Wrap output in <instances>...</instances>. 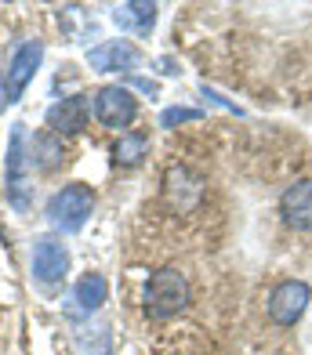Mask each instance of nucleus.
<instances>
[{
    "label": "nucleus",
    "mask_w": 312,
    "mask_h": 355,
    "mask_svg": "<svg viewBox=\"0 0 312 355\" xmlns=\"http://www.w3.org/2000/svg\"><path fill=\"white\" fill-rule=\"evenodd\" d=\"M113 22L120 29H135V33H149L156 22V4H124L113 11Z\"/></svg>",
    "instance_id": "obj_12"
},
{
    "label": "nucleus",
    "mask_w": 312,
    "mask_h": 355,
    "mask_svg": "<svg viewBox=\"0 0 312 355\" xmlns=\"http://www.w3.org/2000/svg\"><path fill=\"white\" fill-rule=\"evenodd\" d=\"M192 120H204L200 109H186V105H174V109H163L160 127H178V123H192Z\"/></svg>",
    "instance_id": "obj_16"
},
{
    "label": "nucleus",
    "mask_w": 312,
    "mask_h": 355,
    "mask_svg": "<svg viewBox=\"0 0 312 355\" xmlns=\"http://www.w3.org/2000/svg\"><path fill=\"white\" fill-rule=\"evenodd\" d=\"M280 214L290 229L298 232H312V178H302L284 189L280 196Z\"/></svg>",
    "instance_id": "obj_9"
},
{
    "label": "nucleus",
    "mask_w": 312,
    "mask_h": 355,
    "mask_svg": "<svg viewBox=\"0 0 312 355\" xmlns=\"http://www.w3.org/2000/svg\"><path fill=\"white\" fill-rule=\"evenodd\" d=\"M4 185L8 200L19 214L33 207V156L26 153V127L15 123L8 138V156H4Z\"/></svg>",
    "instance_id": "obj_1"
},
{
    "label": "nucleus",
    "mask_w": 312,
    "mask_h": 355,
    "mask_svg": "<svg viewBox=\"0 0 312 355\" xmlns=\"http://www.w3.org/2000/svg\"><path fill=\"white\" fill-rule=\"evenodd\" d=\"M33 145H37V153H40V167L44 171H55V167L65 164V145L55 135H40Z\"/></svg>",
    "instance_id": "obj_15"
},
{
    "label": "nucleus",
    "mask_w": 312,
    "mask_h": 355,
    "mask_svg": "<svg viewBox=\"0 0 312 355\" xmlns=\"http://www.w3.org/2000/svg\"><path fill=\"white\" fill-rule=\"evenodd\" d=\"M189 304V279L178 268H160L145 283V312L156 319H171Z\"/></svg>",
    "instance_id": "obj_2"
},
{
    "label": "nucleus",
    "mask_w": 312,
    "mask_h": 355,
    "mask_svg": "<svg viewBox=\"0 0 312 355\" xmlns=\"http://www.w3.org/2000/svg\"><path fill=\"white\" fill-rule=\"evenodd\" d=\"M149 153V138L138 135V131H127L117 138V145H113V159H117L120 167H135L142 164V156Z\"/></svg>",
    "instance_id": "obj_14"
},
{
    "label": "nucleus",
    "mask_w": 312,
    "mask_h": 355,
    "mask_svg": "<svg viewBox=\"0 0 312 355\" xmlns=\"http://www.w3.org/2000/svg\"><path fill=\"white\" fill-rule=\"evenodd\" d=\"M309 301H312L309 283H302V279H284V283H276L272 294H269V319L280 322V327H294V322L305 315Z\"/></svg>",
    "instance_id": "obj_6"
},
{
    "label": "nucleus",
    "mask_w": 312,
    "mask_h": 355,
    "mask_svg": "<svg viewBox=\"0 0 312 355\" xmlns=\"http://www.w3.org/2000/svg\"><path fill=\"white\" fill-rule=\"evenodd\" d=\"M91 211H95V192L80 182L58 189L55 196L47 200V221H51V229H58V232H80L84 221L91 218Z\"/></svg>",
    "instance_id": "obj_3"
},
{
    "label": "nucleus",
    "mask_w": 312,
    "mask_h": 355,
    "mask_svg": "<svg viewBox=\"0 0 312 355\" xmlns=\"http://www.w3.org/2000/svg\"><path fill=\"white\" fill-rule=\"evenodd\" d=\"M109 297V283L106 276H98V272H88V276H80L76 286H73V301L80 304L84 312H98Z\"/></svg>",
    "instance_id": "obj_11"
},
{
    "label": "nucleus",
    "mask_w": 312,
    "mask_h": 355,
    "mask_svg": "<svg viewBox=\"0 0 312 355\" xmlns=\"http://www.w3.org/2000/svg\"><path fill=\"white\" fill-rule=\"evenodd\" d=\"M65 272H69V250H65V243H58L51 236L37 239V247H33V276L47 286H55L65 279Z\"/></svg>",
    "instance_id": "obj_7"
},
{
    "label": "nucleus",
    "mask_w": 312,
    "mask_h": 355,
    "mask_svg": "<svg viewBox=\"0 0 312 355\" xmlns=\"http://www.w3.org/2000/svg\"><path fill=\"white\" fill-rule=\"evenodd\" d=\"M40 58H44V44L40 40H26L15 47V55L8 62V69H4V102H19L22 98V91L29 87V80L37 76L40 69Z\"/></svg>",
    "instance_id": "obj_5"
},
{
    "label": "nucleus",
    "mask_w": 312,
    "mask_h": 355,
    "mask_svg": "<svg viewBox=\"0 0 312 355\" xmlns=\"http://www.w3.org/2000/svg\"><path fill=\"white\" fill-rule=\"evenodd\" d=\"M91 109H95V120L98 123H102V127H117V131H120V127H131V123H135V116H138L135 94H131L127 87H120V84L98 87Z\"/></svg>",
    "instance_id": "obj_4"
},
{
    "label": "nucleus",
    "mask_w": 312,
    "mask_h": 355,
    "mask_svg": "<svg viewBox=\"0 0 312 355\" xmlns=\"http://www.w3.org/2000/svg\"><path fill=\"white\" fill-rule=\"evenodd\" d=\"M142 62L138 55V47L131 44V40H106V44H98L88 51V66L95 73H131Z\"/></svg>",
    "instance_id": "obj_8"
},
{
    "label": "nucleus",
    "mask_w": 312,
    "mask_h": 355,
    "mask_svg": "<svg viewBox=\"0 0 312 355\" xmlns=\"http://www.w3.org/2000/svg\"><path fill=\"white\" fill-rule=\"evenodd\" d=\"M88 116H91V102L84 94H73V98H62L47 109V127H51V135H76L88 127Z\"/></svg>",
    "instance_id": "obj_10"
},
{
    "label": "nucleus",
    "mask_w": 312,
    "mask_h": 355,
    "mask_svg": "<svg viewBox=\"0 0 312 355\" xmlns=\"http://www.w3.org/2000/svg\"><path fill=\"white\" fill-rule=\"evenodd\" d=\"M182 192H189V200H200L204 192V182L196 178L189 167H171L167 171V200L174 207H182Z\"/></svg>",
    "instance_id": "obj_13"
}]
</instances>
